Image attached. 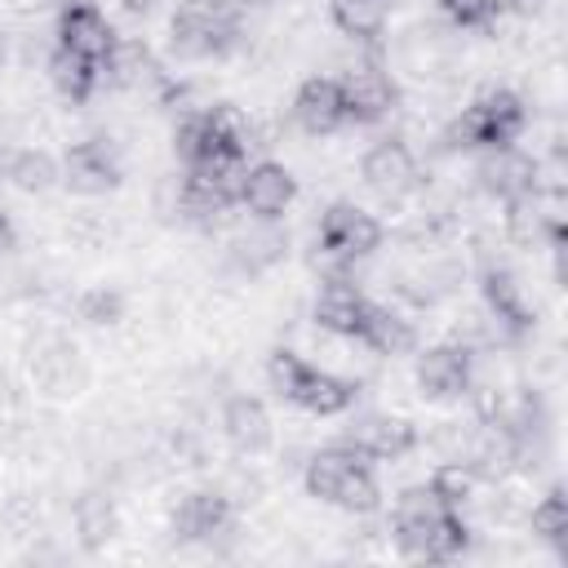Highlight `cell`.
Segmentation results:
<instances>
[{"mask_svg": "<svg viewBox=\"0 0 568 568\" xmlns=\"http://www.w3.org/2000/svg\"><path fill=\"white\" fill-rule=\"evenodd\" d=\"M395 541L404 546L408 559H453L466 541L462 510L444 506L430 484L408 488L395 501Z\"/></svg>", "mask_w": 568, "mask_h": 568, "instance_id": "obj_1", "label": "cell"}, {"mask_svg": "<svg viewBox=\"0 0 568 568\" xmlns=\"http://www.w3.org/2000/svg\"><path fill=\"white\" fill-rule=\"evenodd\" d=\"M524 120H528V111H524V102L515 98V93H506V89H488L475 106H466L453 124H448V133H444V142L448 146H510L519 133H524Z\"/></svg>", "mask_w": 568, "mask_h": 568, "instance_id": "obj_2", "label": "cell"}, {"mask_svg": "<svg viewBox=\"0 0 568 568\" xmlns=\"http://www.w3.org/2000/svg\"><path fill=\"white\" fill-rule=\"evenodd\" d=\"M173 49L186 53V58H209V53H222L235 44L240 36V18H235V4L231 0H182L173 22Z\"/></svg>", "mask_w": 568, "mask_h": 568, "instance_id": "obj_3", "label": "cell"}, {"mask_svg": "<svg viewBox=\"0 0 568 568\" xmlns=\"http://www.w3.org/2000/svg\"><path fill=\"white\" fill-rule=\"evenodd\" d=\"M315 244L337 253L346 266H355L359 257H368L377 244H382V226L373 213H364L359 204H333L324 217H320V231H315Z\"/></svg>", "mask_w": 568, "mask_h": 568, "instance_id": "obj_4", "label": "cell"}, {"mask_svg": "<svg viewBox=\"0 0 568 568\" xmlns=\"http://www.w3.org/2000/svg\"><path fill=\"white\" fill-rule=\"evenodd\" d=\"M359 173H364V182H368L382 200H404V195L417 186V160H413V151H408L404 142H395V138L373 142L368 155H364V164H359Z\"/></svg>", "mask_w": 568, "mask_h": 568, "instance_id": "obj_5", "label": "cell"}, {"mask_svg": "<svg viewBox=\"0 0 568 568\" xmlns=\"http://www.w3.org/2000/svg\"><path fill=\"white\" fill-rule=\"evenodd\" d=\"M337 84H342L346 120H355V124L382 120V115L395 106V84H390V75H386L377 62H355Z\"/></svg>", "mask_w": 568, "mask_h": 568, "instance_id": "obj_6", "label": "cell"}, {"mask_svg": "<svg viewBox=\"0 0 568 568\" xmlns=\"http://www.w3.org/2000/svg\"><path fill=\"white\" fill-rule=\"evenodd\" d=\"M297 195V182L284 164L275 160H257L244 169V182H240V204L253 213V217H280Z\"/></svg>", "mask_w": 568, "mask_h": 568, "instance_id": "obj_7", "label": "cell"}, {"mask_svg": "<svg viewBox=\"0 0 568 568\" xmlns=\"http://www.w3.org/2000/svg\"><path fill=\"white\" fill-rule=\"evenodd\" d=\"M120 178V160L115 151L102 142V138H89V142H75L62 160V182L80 195H98V191H111Z\"/></svg>", "mask_w": 568, "mask_h": 568, "instance_id": "obj_8", "label": "cell"}, {"mask_svg": "<svg viewBox=\"0 0 568 568\" xmlns=\"http://www.w3.org/2000/svg\"><path fill=\"white\" fill-rule=\"evenodd\" d=\"M58 44L71 49V53H80V58L102 62L111 53V44H115V31H111V22L93 4H71L58 18Z\"/></svg>", "mask_w": 568, "mask_h": 568, "instance_id": "obj_9", "label": "cell"}, {"mask_svg": "<svg viewBox=\"0 0 568 568\" xmlns=\"http://www.w3.org/2000/svg\"><path fill=\"white\" fill-rule=\"evenodd\" d=\"M293 120L306 133H333L337 124H346V102H342V84L328 75H311L297 98H293Z\"/></svg>", "mask_w": 568, "mask_h": 568, "instance_id": "obj_10", "label": "cell"}, {"mask_svg": "<svg viewBox=\"0 0 568 568\" xmlns=\"http://www.w3.org/2000/svg\"><path fill=\"white\" fill-rule=\"evenodd\" d=\"M417 386L426 395H462L470 386V351L466 346H430L417 359Z\"/></svg>", "mask_w": 568, "mask_h": 568, "instance_id": "obj_11", "label": "cell"}, {"mask_svg": "<svg viewBox=\"0 0 568 568\" xmlns=\"http://www.w3.org/2000/svg\"><path fill=\"white\" fill-rule=\"evenodd\" d=\"M288 399L302 404V408L315 413V417H333V413H342V408L355 399V390H351V382L333 377L328 368H311V364L302 359V368H297V377H293V386H288Z\"/></svg>", "mask_w": 568, "mask_h": 568, "instance_id": "obj_12", "label": "cell"}, {"mask_svg": "<svg viewBox=\"0 0 568 568\" xmlns=\"http://www.w3.org/2000/svg\"><path fill=\"white\" fill-rule=\"evenodd\" d=\"M364 306H368V297L346 275L342 280H324V288L315 297V324L337 333V337H355L359 320H364Z\"/></svg>", "mask_w": 568, "mask_h": 568, "instance_id": "obj_13", "label": "cell"}, {"mask_svg": "<svg viewBox=\"0 0 568 568\" xmlns=\"http://www.w3.org/2000/svg\"><path fill=\"white\" fill-rule=\"evenodd\" d=\"M479 178H484V186L493 195L515 200V195H524V191L537 186V160H528V155H519L510 146H493L488 160L479 164Z\"/></svg>", "mask_w": 568, "mask_h": 568, "instance_id": "obj_14", "label": "cell"}, {"mask_svg": "<svg viewBox=\"0 0 568 568\" xmlns=\"http://www.w3.org/2000/svg\"><path fill=\"white\" fill-rule=\"evenodd\" d=\"M284 248H288V235L275 226V217H253V226L235 231L231 240V257L240 271H266L284 257Z\"/></svg>", "mask_w": 568, "mask_h": 568, "instance_id": "obj_15", "label": "cell"}, {"mask_svg": "<svg viewBox=\"0 0 568 568\" xmlns=\"http://www.w3.org/2000/svg\"><path fill=\"white\" fill-rule=\"evenodd\" d=\"M351 448L364 453V457H377V462H395L413 448V426L399 422V417H364L355 430H351Z\"/></svg>", "mask_w": 568, "mask_h": 568, "instance_id": "obj_16", "label": "cell"}, {"mask_svg": "<svg viewBox=\"0 0 568 568\" xmlns=\"http://www.w3.org/2000/svg\"><path fill=\"white\" fill-rule=\"evenodd\" d=\"M222 426H226V439L240 453H257L271 439V417H266L262 399H253V395H235L226 404V413H222Z\"/></svg>", "mask_w": 568, "mask_h": 568, "instance_id": "obj_17", "label": "cell"}, {"mask_svg": "<svg viewBox=\"0 0 568 568\" xmlns=\"http://www.w3.org/2000/svg\"><path fill=\"white\" fill-rule=\"evenodd\" d=\"M226 524H231V506L217 493H191L178 506V519H173V528L182 537H191V541H209V537L226 532Z\"/></svg>", "mask_w": 568, "mask_h": 568, "instance_id": "obj_18", "label": "cell"}, {"mask_svg": "<svg viewBox=\"0 0 568 568\" xmlns=\"http://www.w3.org/2000/svg\"><path fill=\"white\" fill-rule=\"evenodd\" d=\"M355 337H359L364 346H373L377 355H399V351L413 346V324H408L399 311H390V306H373V302H368Z\"/></svg>", "mask_w": 568, "mask_h": 568, "instance_id": "obj_19", "label": "cell"}, {"mask_svg": "<svg viewBox=\"0 0 568 568\" xmlns=\"http://www.w3.org/2000/svg\"><path fill=\"white\" fill-rule=\"evenodd\" d=\"M98 71L111 80V84H124V89H138V84H146V80H155V58H151V49L142 44V40H115L111 44V53L98 62Z\"/></svg>", "mask_w": 568, "mask_h": 568, "instance_id": "obj_20", "label": "cell"}, {"mask_svg": "<svg viewBox=\"0 0 568 568\" xmlns=\"http://www.w3.org/2000/svg\"><path fill=\"white\" fill-rule=\"evenodd\" d=\"M359 462H364V453H355L351 444L320 448V453L306 462V488H311L315 497L333 501V497H337V488H342V479H346V475H351Z\"/></svg>", "mask_w": 568, "mask_h": 568, "instance_id": "obj_21", "label": "cell"}, {"mask_svg": "<svg viewBox=\"0 0 568 568\" xmlns=\"http://www.w3.org/2000/svg\"><path fill=\"white\" fill-rule=\"evenodd\" d=\"M484 302H488V315H497L515 333L528 328V320H532V311L524 302V288H519V280L510 271H488L484 275Z\"/></svg>", "mask_w": 568, "mask_h": 568, "instance_id": "obj_22", "label": "cell"}, {"mask_svg": "<svg viewBox=\"0 0 568 568\" xmlns=\"http://www.w3.org/2000/svg\"><path fill=\"white\" fill-rule=\"evenodd\" d=\"M49 75H53V84L71 98V102H84L93 89H98V80H102V71H98V62L93 58H80V53H71V49H53V58H49Z\"/></svg>", "mask_w": 568, "mask_h": 568, "instance_id": "obj_23", "label": "cell"}, {"mask_svg": "<svg viewBox=\"0 0 568 568\" xmlns=\"http://www.w3.org/2000/svg\"><path fill=\"white\" fill-rule=\"evenodd\" d=\"M328 9H333L337 31L364 44L377 40L386 27V0H328Z\"/></svg>", "mask_w": 568, "mask_h": 568, "instance_id": "obj_24", "label": "cell"}, {"mask_svg": "<svg viewBox=\"0 0 568 568\" xmlns=\"http://www.w3.org/2000/svg\"><path fill=\"white\" fill-rule=\"evenodd\" d=\"M0 169H4V178H9L13 186H22V191H49L53 178H58V164H53L44 151H36V146L9 151Z\"/></svg>", "mask_w": 568, "mask_h": 568, "instance_id": "obj_25", "label": "cell"}, {"mask_svg": "<svg viewBox=\"0 0 568 568\" xmlns=\"http://www.w3.org/2000/svg\"><path fill=\"white\" fill-rule=\"evenodd\" d=\"M430 488H435V497H439L444 506L462 510V506L475 497V488H479V475H475L466 462H444V466H435V475H430Z\"/></svg>", "mask_w": 568, "mask_h": 568, "instance_id": "obj_26", "label": "cell"}, {"mask_svg": "<svg viewBox=\"0 0 568 568\" xmlns=\"http://www.w3.org/2000/svg\"><path fill=\"white\" fill-rule=\"evenodd\" d=\"M532 532L541 541H550V546H564V537H568V506H564V493L559 488H550L532 506Z\"/></svg>", "mask_w": 568, "mask_h": 568, "instance_id": "obj_27", "label": "cell"}, {"mask_svg": "<svg viewBox=\"0 0 568 568\" xmlns=\"http://www.w3.org/2000/svg\"><path fill=\"white\" fill-rule=\"evenodd\" d=\"M377 497H382V493H377V479H373L368 462H359V466L342 479V488H337V497H333V501H337V506H346V510H359V515H364V510H373V506H377Z\"/></svg>", "mask_w": 568, "mask_h": 568, "instance_id": "obj_28", "label": "cell"}, {"mask_svg": "<svg viewBox=\"0 0 568 568\" xmlns=\"http://www.w3.org/2000/svg\"><path fill=\"white\" fill-rule=\"evenodd\" d=\"M439 9L457 22V27H484L497 13V0H439Z\"/></svg>", "mask_w": 568, "mask_h": 568, "instance_id": "obj_29", "label": "cell"}, {"mask_svg": "<svg viewBox=\"0 0 568 568\" xmlns=\"http://www.w3.org/2000/svg\"><path fill=\"white\" fill-rule=\"evenodd\" d=\"M115 311H120V297H115V293H106V288L89 293V302H84V315H89L93 324H106V320H115Z\"/></svg>", "mask_w": 568, "mask_h": 568, "instance_id": "obj_30", "label": "cell"}, {"mask_svg": "<svg viewBox=\"0 0 568 568\" xmlns=\"http://www.w3.org/2000/svg\"><path fill=\"white\" fill-rule=\"evenodd\" d=\"M4 248H13V222H9V213L0 209V253Z\"/></svg>", "mask_w": 568, "mask_h": 568, "instance_id": "obj_31", "label": "cell"}, {"mask_svg": "<svg viewBox=\"0 0 568 568\" xmlns=\"http://www.w3.org/2000/svg\"><path fill=\"white\" fill-rule=\"evenodd\" d=\"M120 4H124V9H133V13H146L155 0H120Z\"/></svg>", "mask_w": 568, "mask_h": 568, "instance_id": "obj_32", "label": "cell"}, {"mask_svg": "<svg viewBox=\"0 0 568 568\" xmlns=\"http://www.w3.org/2000/svg\"><path fill=\"white\" fill-rule=\"evenodd\" d=\"M497 4H501V0H497ZM506 4H524V0H506Z\"/></svg>", "mask_w": 568, "mask_h": 568, "instance_id": "obj_33", "label": "cell"}, {"mask_svg": "<svg viewBox=\"0 0 568 568\" xmlns=\"http://www.w3.org/2000/svg\"><path fill=\"white\" fill-rule=\"evenodd\" d=\"M235 4H257V0H235Z\"/></svg>", "mask_w": 568, "mask_h": 568, "instance_id": "obj_34", "label": "cell"}]
</instances>
